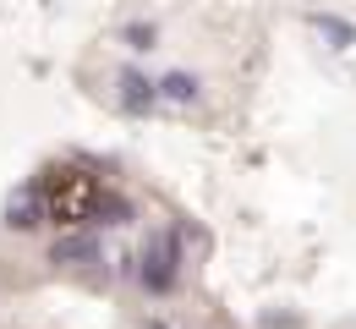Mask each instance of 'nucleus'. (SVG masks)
Returning <instances> with one entry per match:
<instances>
[{"mask_svg": "<svg viewBox=\"0 0 356 329\" xmlns=\"http://www.w3.org/2000/svg\"><path fill=\"white\" fill-rule=\"evenodd\" d=\"M39 203H44V214L55 225L77 231V225H88L93 214L104 209V182L93 176L88 165H55L44 176V187H39Z\"/></svg>", "mask_w": 356, "mask_h": 329, "instance_id": "f257e3e1", "label": "nucleus"}, {"mask_svg": "<svg viewBox=\"0 0 356 329\" xmlns=\"http://www.w3.org/2000/svg\"><path fill=\"white\" fill-rule=\"evenodd\" d=\"M121 104H127V110H148V104H154V88H148L143 77H121Z\"/></svg>", "mask_w": 356, "mask_h": 329, "instance_id": "7ed1b4c3", "label": "nucleus"}, {"mask_svg": "<svg viewBox=\"0 0 356 329\" xmlns=\"http://www.w3.org/2000/svg\"><path fill=\"white\" fill-rule=\"evenodd\" d=\"M176 258H181L176 236L159 231L154 241H148V252H143V285H148V291H170V280H176Z\"/></svg>", "mask_w": 356, "mask_h": 329, "instance_id": "f03ea898", "label": "nucleus"}, {"mask_svg": "<svg viewBox=\"0 0 356 329\" xmlns=\"http://www.w3.org/2000/svg\"><path fill=\"white\" fill-rule=\"evenodd\" d=\"M11 225H17V231H28V225H33V203H28V198H17V203H11Z\"/></svg>", "mask_w": 356, "mask_h": 329, "instance_id": "39448f33", "label": "nucleus"}, {"mask_svg": "<svg viewBox=\"0 0 356 329\" xmlns=\"http://www.w3.org/2000/svg\"><path fill=\"white\" fill-rule=\"evenodd\" d=\"M165 94L186 104V99H197V83H192V77H165Z\"/></svg>", "mask_w": 356, "mask_h": 329, "instance_id": "20e7f679", "label": "nucleus"}]
</instances>
